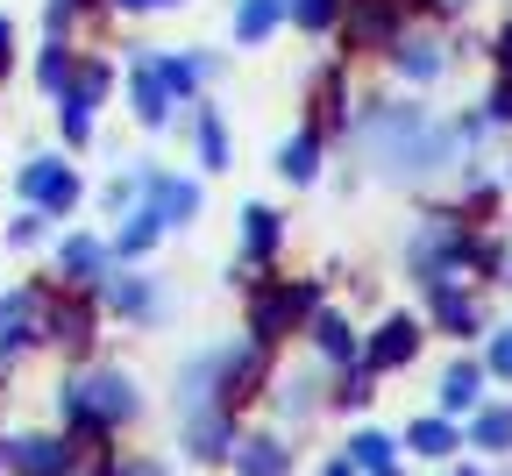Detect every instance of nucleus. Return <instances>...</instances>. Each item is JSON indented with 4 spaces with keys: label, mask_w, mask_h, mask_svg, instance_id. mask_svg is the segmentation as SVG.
<instances>
[{
    "label": "nucleus",
    "mask_w": 512,
    "mask_h": 476,
    "mask_svg": "<svg viewBox=\"0 0 512 476\" xmlns=\"http://www.w3.org/2000/svg\"><path fill=\"white\" fill-rule=\"evenodd\" d=\"M399 356H413V327L406 320H392V327H384V342H377V363H399Z\"/></svg>",
    "instance_id": "obj_1"
},
{
    "label": "nucleus",
    "mask_w": 512,
    "mask_h": 476,
    "mask_svg": "<svg viewBox=\"0 0 512 476\" xmlns=\"http://www.w3.org/2000/svg\"><path fill=\"white\" fill-rule=\"evenodd\" d=\"M441 398H448V405H470V398H477V370H470V363H463V370H448Z\"/></svg>",
    "instance_id": "obj_2"
},
{
    "label": "nucleus",
    "mask_w": 512,
    "mask_h": 476,
    "mask_svg": "<svg viewBox=\"0 0 512 476\" xmlns=\"http://www.w3.org/2000/svg\"><path fill=\"white\" fill-rule=\"evenodd\" d=\"M29 192H43V199H72V178H64V171H29Z\"/></svg>",
    "instance_id": "obj_3"
},
{
    "label": "nucleus",
    "mask_w": 512,
    "mask_h": 476,
    "mask_svg": "<svg viewBox=\"0 0 512 476\" xmlns=\"http://www.w3.org/2000/svg\"><path fill=\"white\" fill-rule=\"evenodd\" d=\"M271 15H278V0H249V8H242V36H264Z\"/></svg>",
    "instance_id": "obj_4"
},
{
    "label": "nucleus",
    "mask_w": 512,
    "mask_h": 476,
    "mask_svg": "<svg viewBox=\"0 0 512 476\" xmlns=\"http://www.w3.org/2000/svg\"><path fill=\"white\" fill-rule=\"evenodd\" d=\"M477 441H484V448H505V441H512V413H491V420L477 427Z\"/></svg>",
    "instance_id": "obj_5"
},
{
    "label": "nucleus",
    "mask_w": 512,
    "mask_h": 476,
    "mask_svg": "<svg viewBox=\"0 0 512 476\" xmlns=\"http://www.w3.org/2000/svg\"><path fill=\"white\" fill-rule=\"evenodd\" d=\"M413 448H427V455H441V448H448V427H434V420H427V427H413Z\"/></svg>",
    "instance_id": "obj_6"
},
{
    "label": "nucleus",
    "mask_w": 512,
    "mask_h": 476,
    "mask_svg": "<svg viewBox=\"0 0 512 476\" xmlns=\"http://www.w3.org/2000/svg\"><path fill=\"white\" fill-rule=\"evenodd\" d=\"M249 476H278V455H271V441H256V448H249Z\"/></svg>",
    "instance_id": "obj_7"
},
{
    "label": "nucleus",
    "mask_w": 512,
    "mask_h": 476,
    "mask_svg": "<svg viewBox=\"0 0 512 476\" xmlns=\"http://www.w3.org/2000/svg\"><path fill=\"white\" fill-rule=\"evenodd\" d=\"M384 455H392V441H377V434H363V441H356V462H370V469H377Z\"/></svg>",
    "instance_id": "obj_8"
},
{
    "label": "nucleus",
    "mask_w": 512,
    "mask_h": 476,
    "mask_svg": "<svg viewBox=\"0 0 512 476\" xmlns=\"http://www.w3.org/2000/svg\"><path fill=\"white\" fill-rule=\"evenodd\" d=\"M498 370H512V342H498Z\"/></svg>",
    "instance_id": "obj_9"
},
{
    "label": "nucleus",
    "mask_w": 512,
    "mask_h": 476,
    "mask_svg": "<svg viewBox=\"0 0 512 476\" xmlns=\"http://www.w3.org/2000/svg\"><path fill=\"white\" fill-rule=\"evenodd\" d=\"M328 476H349V462H335V469H328Z\"/></svg>",
    "instance_id": "obj_10"
}]
</instances>
